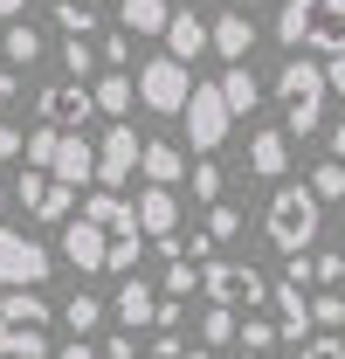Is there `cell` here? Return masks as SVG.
I'll return each mask as SVG.
<instances>
[{
  "label": "cell",
  "instance_id": "cell-14",
  "mask_svg": "<svg viewBox=\"0 0 345 359\" xmlns=\"http://www.w3.org/2000/svg\"><path fill=\"white\" fill-rule=\"evenodd\" d=\"M208 35H215V55H221V62H249V48H256V21H249L242 7H221L215 21H208Z\"/></svg>",
  "mask_w": 345,
  "mask_h": 359
},
{
  "label": "cell",
  "instance_id": "cell-39",
  "mask_svg": "<svg viewBox=\"0 0 345 359\" xmlns=\"http://www.w3.org/2000/svg\"><path fill=\"white\" fill-rule=\"evenodd\" d=\"M208 235H215V242H235V235H242V208L215 201V208H208Z\"/></svg>",
  "mask_w": 345,
  "mask_h": 359
},
{
  "label": "cell",
  "instance_id": "cell-27",
  "mask_svg": "<svg viewBox=\"0 0 345 359\" xmlns=\"http://www.w3.org/2000/svg\"><path fill=\"white\" fill-rule=\"evenodd\" d=\"M0 359H48V332H28V325H0Z\"/></svg>",
  "mask_w": 345,
  "mask_h": 359
},
{
  "label": "cell",
  "instance_id": "cell-13",
  "mask_svg": "<svg viewBox=\"0 0 345 359\" xmlns=\"http://www.w3.org/2000/svg\"><path fill=\"white\" fill-rule=\"evenodd\" d=\"M48 173L69 180V187H97V145L83 132H62L55 138V159H48Z\"/></svg>",
  "mask_w": 345,
  "mask_h": 359
},
{
  "label": "cell",
  "instance_id": "cell-26",
  "mask_svg": "<svg viewBox=\"0 0 345 359\" xmlns=\"http://www.w3.org/2000/svg\"><path fill=\"white\" fill-rule=\"evenodd\" d=\"M221 187H228V166H221L215 152H208V159H194V166H187V194H194V201H201V208H215V201H221Z\"/></svg>",
  "mask_w": 345,
  "mask_h": 359
},
{
  "label": "cell",
  "instance_id": "cell-23",
  "mask_svg": "<svg viewBox=\"0 0 345 359\" xmlns=\"http://www.w3.org/2000/svg\"><path fill=\"white\" fill-rule=\"evenodd\" d=\"M118 21H125V35H166L172 0H118Z\"/></svg>",
  "mask_w": 345,
  "mask_h": 359
},
{
  "label": "cell",
  "instance_id": "cell-48",
  "mask_svg": "<svg viewBox=\"0 0 345 359\" xmlns=\"http://www.w3.org/2000/svg\"><path fill=\"white\" fill-rule=\"evenodd\" d=\"M0 21H28V0H0Z\"/></svg>",
  "mask_w": 345,
  "mask_h": 359
},
{
  "label": "cell",
  "instance_id": "cell-32",
  "mask_svg": "<svg viewBox=\"0 0 345 359\" xmlns=\"http://www.w3.org/2000/svg\"><path fill=\"white\" fill-rule=\"evenodd\" d=\"M7 62H42V28H28V21H7Z\"/></svg>",
  "mask_w": 345,
  "mask_h": 359
},
{
  "label": "cell",
  "instance_id": "cell-24",
  "mask_svg": "<svg viewBox=\"0 0 345 359\" xmlns=\"http://www.w3.org/2000/svg\"><path fill=\"white\" fill-rule=\"evenodd\" d=\"M221 97H228L235 118H249V111L262 104V83L249 76V62H228V69H221Z\"/></svg>",
  "mask_w": 345,
  "mask_h": 359
},
{
  "label": "cell",
  "instance_id": "cell-46",
  "mask_svg": "<svg viewBox=\"0 0 345 359\" xmlns=\"http://www.w3.org/2000/svg\"><path fill=\"white\" fill-rule=\"evenodd\" d=\"M48 359H104V353H97L90 339H62V346H55V353H48Z\"/></svg>",
  "mask_w": 345,
  "mask_h": 359
},
{
  "label": "cell",
  "instance_id": "cell-11",
  "mask_svg": "<svg viewBox=\"0 0 345 359\" xmlns=\"http://www.w3.org/2000/svg\"><path fill=\"white\" fill-rule=\"evenodd\" d=\"M76 215H90L104 235H145V228H138V201H131V194H111V187H90Z\"/></svg>",
  "mask_w": 345,
  "mask_h": 359
},
{
  "label": "cell",
  "instance_id": "cell-33",
  "mask_svg": "<svg viewBox=\"0 0 345 359\" xmlns=\"http://www.w3.org/2000/svg\"><path fill=\"white\" fill-rule=\"evenodd\" d=\"M235 325H242L235 304H208V311H201V339H208V346H235Z\"/></svg>",
  "mask_w": 345,
  "mask_h": 359
},
{
  "label": "cell",
  "instance_id": "cell-28",
  "mask_svg": "<svg viewBox=\"0 0 345 359\" xmlns=\"http://www.w3.org/2000/svg\"><path fill=\"white\" fill-rule=\"evenodd\" d=\"M276 339H283V332H276V318H262V311H249L242 325H235V346H242V353H269Z\"/></svg>",
  "mask_w": 345,
  "mask_h": 359
},
{
  "label": "cell",
  "instance_id": "cell-7",
  "mask_svg": "<svg viewBox=\"0 0 345 359\" xmlns=\"http://www.w3.org/2000/svg\"><path fill=\"white\" fill-rule=\"evenodd\" d=\"M138 152H145V138L131 132L125 118H111V125H104V138H97V187L125 194L131 173H138Z\"/></svg>",
  "mask_w": 345,
  "mask_h": 359
},
{
  "label": "cell",
  "instance_id": "cell-44",
  "mask_svg": "<svg viewBox=\"0 0 345 359\" xmlns=\"http://www.w3.org/2000/svg\"><path fill=\"white\" fill-rule=\"evenodd\" d=\"M152 359H187V339L180 332H152Z\"/></svg>",
  "mask_w": 345,
  "mask_h": 359
},
{
  "label": "cell",
  "instance_id": "cell-20",
  "mask_svg": "<svg viewBox=\"0 0 345 359\" xmlns=\"http://www.w3.org/2000/svg\"><path fill=\"white\" fill-rule=\"evenodd\" d=\"M138 173L152 180V187H180V180H187V152H180V145H166V138H145Z\"/></svg>",
  "mask_w": 345,
  "mask_h": 359
},
{
  "label": "cell",
  "instance_id": "cell-31",
  "mask_svg": "<svg viewBox=\"0 0 345 359\" xmlns=\"http://www.w3.org/2000/svg\"><path fill=\"white\" fill-rule=\"evenodd\" d=\"M97 14H104V0H55V28H69V35H90Z\"/></svg>",
  "mask_w": 345,
  "mask_h": 359
},
{
  "label": "cell",
  "instance_id": "cell-50",
  "mask_svg": "<svg viewBox=\"0 0 345 359\" xmlns=\"http://www.w3.org/2000/svg\"><path fill=\"white\" fill-rule=\"evenodd\" d=\"M0 215H7V187H0Z\"/></svg>",
  "mask_w": 345,
  "mask_h": 359
},
{
  "label": "cell",
  "instance_id": "cell-5",
  "mask_svg": "<svg viewBox=\"0 0 345 359\" xmlns=\"http://www.w3.org/2000/svg\"><path fill=\"white\" fill-rule=\"evenodd\" d=\"M187 97H194V76H187L180 55H152V62L138 69V104H145L152 118H180Z\"/></svg>",
  "mask_w": 345,
  "mask_h": 359
},
{
  "label": "cell",
  "instance_id": "cell-25",
  "mask_svg": "<svg viewBox=\"0 0 345 359\" xmlns=\"http://www.w3.org/2000/svg\"><path fill=\"white\" fill-rule=\"evenodd\" d=\"M201 290H208V304H235V297H242V263L208 256V263H201Z\"/></svg>",
  "mask_w": 345,
  "mask_h": 359
},
{
  "label": "cell",
  "instance_id": "cell-51",
  "mask_svg": "<svg viewBox=\"0 0 345 359\" xmlns=\"http://www.w3.org/2000/svg\"><path fill=\"white\" fill-rule=\"evenodd\" d=\"M187 359H215V353H187Z\"/></svg>",
  "mask_w": 345,
  "mask_h": 359
},
{
  "label": "cell",
  "instance_id": "cell-10",
  "mask_svg": "<svg viewBox=\"0 0 345 359\" xmlns=\"http://www.w3.org/2000/svg\"><path fill=\"white\" fill-rule=\"evenodd\" d=\"M62 256H69L76 276H104V263H111V235L90 222V215H69V228H62Z\"/></svg>",
  "mask_w": 345,
  "mask_h": 359
},
{
  "label": "cell",
  "instance_id": "cell-49",
  "mask_svg": "<svg viewBox=\"0 0 345 359\" xmlns=\"http://www.w3.org/2000/svg\"><path fill=\"white\" fill-rule=\"evenodd\" d=\"M332 159H345V118H339V132H332Z\"/></svg>",
  "mask_w": 345,
  "mask_h": 359
},
{
  "label": "cell",
  "instance_id": "cell-16",
  "mask_svg": "<svg viewBox=\"0 0 345 359\" xmlns=\"http://www.w3.org/2000/svg\"><path fill=\"white\" fill-rule=\"evenodd\" d=\"M208 48H215L208 21H201L194 7H172V21H166V55H180V62H201Z\"/></svg>",
  "mask_w": 345,
  "mask_h": 359
},
{
  "label": "cell",
  "instance_id": "cell-29",
  "mask_svg": "<svg viewBox=\"0 0 345 359\" xmlns=\"http://www.w3.org/2000/svg\"><path fill=\"white\" fill-rule=\"evenodd\" d=\"M194 290H201V263H187V256H172V263H166V276H159V297H180V304H187Z\"/></svg>",
  "mask_w": 345,
  "mask_h": 359
},
{
  "label": "cell",
  "instance_id": "cell-1",
  "mask_svg": "<svg viewBox=\"0 0 345 359\" xmlns=\"http://www.w3.org/2000/svg\"><path fill=\"white\" fill-rule=\"evenodd\" d=\"M318 228H325V201L311 194V180L276 187V194H269V208H262V235H269V249L304 256V249L318 242Z\"/></svg>",
  "mask_w": 345,
  "mask_h": 359
},
{
  "label": "cell",
  "instance_id": "cell-17",
  "mask_svg": "<svg viewBox=\"0 0 345 359\" xmlns=\"http://www.w3.org/2000/svg\"><path fill=\"white\" fill-rule=\"evenodd\" d=\"M138 228H145V242L180 235V201H172V187H152V180H145V194H138Z\"/></svg>",
  "mask_w": 345,
  "mask_h": 359
},
{
  "label": "cell",
  "instance_id": "cell-40",
  "mask_svg": "<svg viewBox=\"0 0 345 359\" xmlns=\"http://www.w3.org/2000/svg\"><path fill=\"white\" fill-rule=\"evenodd\" d=\"M97 55H104V69H125V62H131V35H125V28H118V35H104Z\"/></svg>",
  "mask_w": 345,
  "mask_h": 359
},
{
  "label": "cell",
  "instance_id": "cell-38",
  "mask_svg": "<svg viewBox=\"0 0 345 359\" xmlns=\"http://www.w3.org/2000/svg\"><path fill=\"white\" fill-rule=\"evenodd\" d=\"M55 138H62L55 125H35V132H28V145H21V166H42V173H48V159H55Z\"/></svg>",
  "mask_w": 345,
  "mask_h": 359
},
{
  "label": "cell",
  "instance_id": "cell-18",
  "mask_svg": "<svg viewBox=\"0 0 345 359\" xmlns=\"http://www.w3.org/2000/svg\"><path fill=\"white\" fill-rule=\"evenodd\" d=\"M269 304H276V332H283L290 346L318 332V325H311V297H304V283H276V290H269Z\"/></svg>",
  "mask_w": 345,
  "mask_h": 359
},
{
  "label": "cell",
  "instance_id": "cell-21",
  "mask_svg": "<svg viewBox=\"0 0 345 359\" xmlns=\"http://www.w3.org/2000/svg\"><path fill=\"white\" fill-rule=\"evenodd\" d=\"M90 97H97V118H125L131 97H138V76H131V69H104V76L90 83Z\"/></svg>",
  "mask_w": 345,
  "mask_h": 359
},
{
  "label": "cell",
  "instance_id": "cell-42",
  "mask_svg": "<svg viewBox=\"0 0 345 359\" xmlns=\"http://www.w3.org/2000/svg\"><path fill=\"white\" fill-rule=\"evenodd\" d=\"M311 263H318V290H339V283H345V256L325 249V256H311Z\"/></svg>",
  "mask_w": 345,
  "mask_h": 359
},
{
  "label": "cell",
  "instance_id": "cell-34",
  "mask_svg": "<svg viewBox=\"0 0 345 359\" xmlns=\"http://www.w3.org/2000/svg\"><path fill=\"white\" fill-rule=\"evenodd\" d=\"M138 256H145V235H111V263H104V276H131Z\"/></svg>",
  "mask_w": 345,
  "mask_h": 359
},
{
  "label": "cell",
  "instance_id": "cell-15",
  "mask_svg": "<svg viewBox=\"0 0 345 359\" xmlns=\"http://www.w3.org/2000/svg\"><path fill=\"white\" fill-rule=\"evenodd\" d=\"M21 76L14 69H0V159H14L21 145H28V118H21Z\"/></svg>",
  "mask_w": 345,
  "mask_h": 359
},
{
  "label": "cell",
  "instance_id": "cell-36",
  "mask_svg": "<svg viewBox=\"0 0 345 359\" xmlns=\"http://www.w3.org/2000/svg\"><path fill=\"white\" fill-rule=\"evenodd\" d=\"M311 325H318V332H339L345 325V290H318V297H311Z\"/></svg>",
  "mask_w": 345,
  "mask_h": 359
},
{
  "label": "cell",
  "instance_id": "cell-41",
  "mask_svg": "<svg viewBox=\"0 0 345 359\" xmlns=\"http://www.w3.org/2000/svg\"><path fill=\"white\" fill-rule=\"evenodd\" d=\"M297 359H345V339H339V332H325V339H304Z\"/></svg>",
  "mask_w": 345,
  "mask_h": 359
},
{
  "label": "cell",
  "instance_id": "cell-12",
  "mask_svg": "<svg viewBox=\"0 0 345 359\" xmlns=\"http://www.w3.org/2000/svg\"><path fill=\"white\" fill-rule=\"evenodd\" d=\"M111 318H118L125 332H152V325H159V290L131 269L125 283H118V297H111Z\"/></svg>",
  "mask_w": 345,
  "mask_h": 359
},
{
  "label": "cell",
  "instance_id": "cell-43",
  "mask_svg": "<svg viewBox=\"0 0 345 359\" xmlns=\"http://www.w3.org/2000/svg\"><path fill=\"white\" fill-rule=\"evenodd\" d=\"M180 256H187V263H208V256H215V235H208V228L180 235Z\"/></svg>",
  "mask_w": 345,
  "mask_h": 359
},
{
  "label": "cell",
  "instance_id": "cell-52",
  "mask_svg": "<svg viewBox=\"0 0 345 359\" xmlns=\"http://www.w3.org/2000/svg\"><path fill=\"white\" fill-rule=\"evenodd\" d=\"M235 359H262V353H235Z\"/></svg>",
  "mask_w": 345,
  "mask_h": 359
},
{
  "label": "cell",
  "instance_id": "cell-8",
  "mask_svg": "<svg viewBox=\"0 0 345 359\" xmlns=\"http://www.w3.org/2000/svg\"><path fill=\"white\" fill-rule=\"evenodd\" d=\"M35 111H42V125H55V132H83L90 118H97V97H90V83L62 76V83H48L35 97Z\"/></svg>",
  "mask_w": 345,
  "mask_h": 359
},
{
  "label": "cell",
  "instance_id": "cell-47",
  "mask_svg": "<svg viewBox=\"0 0 345 359\" xmlns=\"http://www.w3.org/2000/svg\"><path fill=\"white\" fill-rule=\"evenodd\" d=\"M325 83H332V90L345 97V55H332V62H325Z\"/></svg>",
  "mask_w": 345,
  "mask_h": 359
},
{
  "label": "cell",
  "instance_id": "cell-19",
  "mask_svg": "<svg viewBox=\"0 0 345 359\" xmlns=\"http://www.w3.org/2000/svg\"><path fill=\"white\" fill-rule=\"evenodd\" d=\"M249 173H256V180L290 173V132H283V125H262V132L249 138Z\"/></svg>",
  "mask_w": 345,
  "mask_h": 359
},
{
  "label": "cell",
  "instance_id": "cell-45",
  "mask_svg": "<svg viewBox=\"0 0 345 359\" xmlns=\"http://www.w3.org/2000/svg\"><path fill=\"white\" fill-rule=\"evenodd\" d=\"M104 359H138V332H118V339H104Z\"/></svg>",
  "mask_w": 345,
  "mask_h": 359
},
{
  "label": "cell",
  "instance_id": "cell-22",
  "mask_svg": "<svg viewBox=\"0 0 345 359\" xmlns=\"http://www.w3.org/2000/svg\"><path fill=\"white\" fill-rule=\"evenodd\" d=\"M48 297L42 290H7V297H0V325H28V332H48Z\"/></svg>",
  "mask_w": 345,
  "mask_h": 359
},
{
  "label": "cell",
  "instance_id": "cell-37",
  "mask_svg": "<svg viewBox=\"0 0 345 359\" xmlns=\"http://www.w3.org/2000/svg\"><path fill=\"white\" fill-rule=\"evenodd\" d=\"M311 194H318V201H345V159L311 166Z\"/></svg>",
  "mask_w": 345,
  "mask_h": 359
},
{
  "label": "cell",
  "instance_id": "cell-3",
  "mask_svg": "<svg viewBox=\"0 0 345 359\" xmlns=\"http://www.w3.org/2000/svg\"><path fill=\"white\" fill-rule=\"evenodd\" d=\"M325 97H332V83H325L318 62H297V55H290V62L276 69V104H283V132H290V138H311V132H318Z\"/></svg>",
  "mask_w": 345,
  "mask_h": 359
},
{
  "label": "cell",
  "instance_id": "cell-30",
  "mask_svg": "<svg viewBox=\"0 0 345 359\" xmlns=\"http://www.w3.org/2000/svg\"><path fill=\"white\" fill-rule=\"evenodd\" d=\"M62 325H69V332H76V339H90V332H97V325H104V304H97V297H90V290H76V297H69V304H62Z\"/></svg>",
  "mask_w": 345,
  "mask_h": 359
},
{
  "label": "cell",
  "instance_id": "cell-4",
  "mask_svg": "<svg viewBox=\"0 0 345 359\" xmlns=\"http://www.w3.org/2000/svg\"><path fill=\"white\" fill-rule=\"evenodd\" d=\"M180 125H187V145H194L201 159L221 152V138H228V125H235V111H228V97H221V76H215V83H194L187 111H180Z\"/></svg>",
  "mask_w": 345,
  "mask_h": 359
},
{
  "label": "cell",
  "instance_id": "cell-2",
  "mask_svg": "<svg viewBox=\"0 0 345 359\" xmlns=\"http://www.w3.org/2000/svg\"><path fill=\"white\" fill-rule=\"evenodd\" d=\"M276 42L318 48V55H345V0H283L276 7Z\"/></svg>",
  "mask_w": 345,
  "mask_h": 359
},
{
  "label": "cell",
  "instance_id": "cell-9",
  "mask_svg": "<svg viewBox=\"0 0 345 359\" xmlns=\"http://www.w3.org/2000/svg\"><path fill=\"white\" fill-rule=\"evenodd\" d=\"M21 208H28V215H35V222H69V215H76V187H69V180H55V173H42V166H28V173H21Z\"/></svg>",
  "mask_w": 345,
  "mask_h": 359
},
{
  "label": "cell",
  "instance_id": "cell-35",
  "mask_svg": "<svg viewBox=\"0 0 345 359\" xmlns=\"http://www.w3.org/2000/svg\"><path fill=\"white\" fill-rule=\"evenodd\" d=\"M97 62H104V55L90 48V35H69V42H62V69H69L76 83H83V76H90V69H97Z\"/></svg>",
  "mask_w": 345,
  "mask_h": 359
},
{
  "label": "cell",
  "instance_id": "cell-6",
  "mask_svg": "<svg viewBox=\"0 0 345 359\" xmlns=\"http://www.w3.org/2000/svg\"><path fill=\"white\" fill-rule=\"evenodd\" d=\"M48 269H55V256H48L35 235H21V228L0 222V283H7V290H42Z\"/></svg>",
  "mask_w": 345,
  "mask_h": 359
}]
</instances>
